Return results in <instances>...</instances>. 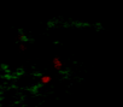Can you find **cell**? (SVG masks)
Masks as SVG:
<instances>
[{"label":"cell","mask_w":123,"mask_h":107,"mask_svg":"<svg viewBox=\"0 0 123 107\" xmlns=\"http://www.w3.org/2000/svg\"><path fill=\"white\" fill-rule=\"evenodd\" d=\"M53 65H54V68L57 70H60L62 68H63V63H62L60 59H58V58H54L53 59Z\"/></svg>","instance_id":"1"},{"label":"cell","mask_w":123,"mask_h":107,"mask_svg":"<svg viewBox=\"0 0 123 107\" xmlns=\"http://www.w3.org/2000/svg\"><path fill=\"white\" fill-rule=\"evenodd\" d=\"M41 82H42L43 84H47V83L51 82V77H49V76H42V77H41Z\"/></svg>","instance_id":"2"},{"label":"cell","mask_w":123,"mask_h":107,"mask_svg":"<svg viewBox=\"0 0 123 107\" xmlns=\"http://www.w3.org/2000/svg\"><path fill=\"white\" fill-rule=\"evenodd\" d=\"M0 107H3V106H0Z\"/></svg>","instance_id":"3"}]
</instances>
